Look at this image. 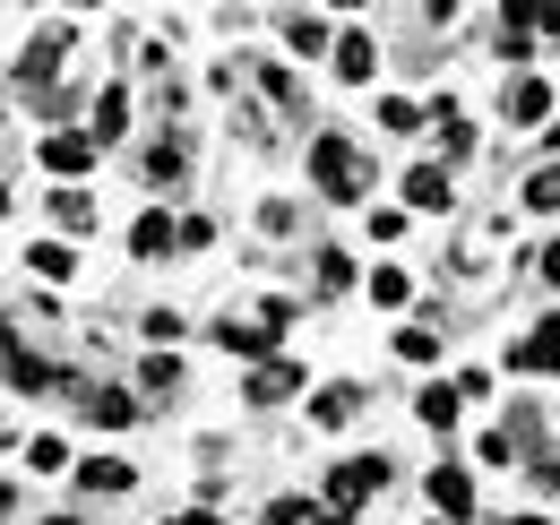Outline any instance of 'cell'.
Segmentation results:
<instances>
[{"label":"cell","instance_id":"obj_1","mask_svg":"<svg viewBox=\"0 0 560 525\" xmlns=\"http://www.w3.org/2000/svg\"><path fill=\"white\" fill-rule=\"evenodd\" d=\"M311 182H319V198H362L371 190V164H362V147L346 130H319L311 138Z\"/></svg>","mask_w":560,"mask_h":525},{"label":"cell","instance_id":"obj_2","mask_svg":"<svg viewBox=\"0 0 560 525\" xmlns=\"http://www.w3.org/2000/svg\"><path fill=\"white\" fill-rule=\"evenodd\" d=\"M380 474H388L380 457H346L337 474H328V500H337V517H346V509H362V500L380 491Z\"/></svg>","mask_w":560,"mask_h":525},{"label":"cell","instance_id":"obj_3","mask_svg":"<svg viewBox=\"0 0 560 525\" xmlns=\"http://www.w3.org/2000/svg\"><path fill=\"white\" fill-rule=\"evenodd\" d=\"M509 371H526V380L560 371V319H544L535 336H517V345H509Z\"/></svg>","mask_w":560,"mask_h":525},{"label":"cell","instance_id":"obj_4","mask_svg":"<svg viewBox=\"0 0 560 525\" xmlns=\"http://www.w3.org/2000/svg\"><path fill=\"white\" fill-rule=\"evenodd\" d=\"M431 509H440V517H475V474H466V465H440V474H431Z\"/></svg>","mask_w":560,"mask_h":525},{"label":"cell","instance_id":"obj_5","mask_svg":"<svg viewBox=\"0 0 560 525\" xmlns=\"http://www.w3.org/2000/svg\"><path fill=\"white\" fill-rule=\"evenodd\" d=\"M44 164H52V173H86V164H95V130H52L44 138Z\"/></svg>","mask_w":560,"mask_h":525},{"label":"cell","instance_id":"obj_6","mask_svg":"<svg viewBox=\"0 0 560 525\" xmlns=\"http://www.w3.org/2000/svg\"><path fill=\"white\" fill-rule=\"evenodd\" d=\"M173 242H182V224H173L164 207H155V215H139V224H130V250H139V259H164Z\"/></svg>","mask_w":560,"mask_h":525},{"label":"cell","instance_id":"obj_7","mask_svg":"<svg viewBox=\"0 0 560 525\" xmlns=\"http://www.w3.org/2000/svg\"><path fill=\"white\" fill-rule=\"evenodd\" d=\"M406 207L440 215V207H448V173H440V164H415V173H406Z\"/></svg>","mask_w":560,"mask_h":525},{"label":"cell","instance_id":"obj_8","mask_svg":"<svg viewBox=\"0 0 560 525\" xmlns=\"http://www.w3.org/2000/svg\"><path fill=\"white\" fill-rule=\"evenodd\" d=\"M78 482H86V491H130L139 465H130V457H86V465H78Z\"/></svg>","mask_w":560,"mask_h":525},{"label":"cell","instance_id":"obj_9","mask_svg":"<svg viewBox=\"0 0 560 525\" xmlns=\"http://www.w3.org/2000/svg\"><path fill=\"white\" fill-rule=\"evenodd\" d=\"M268 336H277V328H250V319H224V328H215V345H224V353H242V362H268Z\"/></svg>","mask_w":560,"mask_h":525},{"label":"cell","instance_id":"obj_10","mask_svg":"<svg viewBox=\"0 0 560 525\" xmlns=\"http://www.w3.org/2000/svg\"><path fill=\"white\" fill-rule=\"evenodd\" d=\"M457 405H466V388H448V380H431V388L415 396V413L431 422V431H448V422H457Z\"/></svg>","mask_w":560,"mask_h":525},{"label":"cell","instance_id":"obj_11","mask_svg":"<svg viewBox=\"0 0 560 525\" xmlns=\"http://www.w3.org/2000/svg\"><path fill=\"white\" fill-rule=\"evenodd\" d=\"M293 388H302L293 362H259V371H250V405H277V396H293Z\"/></svg>","mask_w":560,"mask_h":525},{"label":"cell","instance_id":"obj_12","mask_svg":"<svg viewBox=\"0 0 560 525\" xmlns=\"http://www.w3.org/2000/svg\"><path fill=\"white\" fill-rule=\"evenodd\" d=\"M26 267H35V276H44V284H70V276H78V259H70V242H35V250H26Z\"/></svg>","mask_w":560,"mask_h":525},{"label":"cell","instance_id":"obj_13","mask_svg":"<svg viewBox=\"0 0 560 525\" xmlns=\"http://www.w3.org/2000/svg\"><path fill=\"white\" fill-rule=\"evenodd\" d=\"M86 413H95L104 431H121V422H139V396H130V388H104V396H86Z\"/></svg>","mask_w":560,"mask_h":525},{"label":"cell","instance_id":"obj_14","mask_svg":"<svg viewBox=\"0 0 560 525\" xmlns=\"http://www.w3.org/2000/svg\"><path fill=\"white\" fill-rule=\"evenodd\" d=\"M509 113H517V121H544V113H552V86H544V78H517V86H509Z\"/></svg>","mask_w":560,"mask_h":525},{"label":"cell","instance_id":"obj_15","mask_svg":"<svg viewBox=\"0 0 560 525\" xmlns=\"http://www.w3.org/2000/svg\"><path fill=\"white\" fill-rule=\"evenodd\" d=\"M353 405H362V388H346V380H337V388H319L311 422H328V431H337V422H353Z\"/></svg>","mask_w":560,"mask_h":525},{"label":"cell","instance_id":"obj_16","mask_svg":"<svg viewBox=\"0 0 560 525\" xmlns=\"http://www.w3.org/2000/svg\"><path fill=\"white\" fill-rule=\"evenodd\" d=\"M371 69H380V52H371V35H346V44H337V78H353V86H362Z\"/></svg>","mask_w":560,"mask_h":525},{"label":"cell","instance_id":"obj_17","mask_svg":"<svg viewBox=\"0 0 560 525\" xmlns=\"http://www.w3.org/2000/svg\"><path fill=\"white\" fill-rule=\"evenodd\" d=\"M121 121H130V95H121V86H104V95H95V147H104V138H121Z\"/></svg>","mask_w":560,"mask_h":525},{"label":"cell","instance_id":"obj_18","mask_svg":"<svg viewBox=\"0 0 560 525\" xmlns=\"http://www.w3.org/2000/svg\"><path fill=\"white\" fill-rule=\"evenodd\" d=\"M52 215H61V233H86V224H95V198L86 190H52Z\"/></svg>","mask_w":560,"mask_h":525},{"label":"cell","instance_id":"obj_19","mask_svg":"<svg viewBox=\"0 0 560 525\" xmlns=\"http://www.w3.org/2000/svg\"><path fill=\"white\" fill-rule=\"evenodd\" d=\"M182 173V138H164V147H147V182H173Z\"/></svg>","mask_w":560,"mask_h":525},{"label":"cell","instance_id":"obj_20","mask_svg":"<svg viewBox=\"0 0 560 525\" xmlns=\"http://www.w3.org/2000/svg\"><path fill=\"white\" fill-rule=\"evenodd\" d=\"M526 207H544V215H560V164H552V173H535V182H526Z\"/></svg>","mask_w":560,"mask_h":525},{"label":"cell","instance_id":"obj_21","mask_svg":"<svg viewBox=\"0 0 560 525\" xmlns=\"http://www.w3.org/2000/svg\"><path fill=\"white\" fill-rule=\"evenodd\" d=\"M284 35H293V44H302V52H311V44H319V35H328V18H311V9H293V18H284Z\"/></svg>","mask_w":560,"mask_h":525},{"label":"cell","instance_id":"obj_22","mask_svg":"<svg viewBox=\"0 0 560 525\" xmlns=\"http://www.w3.org/2000/svg\"><path fill=\"white\" fill-rule=\"evenodd\" d=\"M371 302H388V311H397V302H406V276H397V267H371Z\"/></svg>","mask_w":560,"mask_h":525},{"label":"cell","instance_id":"obj_23","mask_svg":"<svg viewBox=\"0 0 560 525\" xmlns=\"http://www.w3.org/2000/svg\"><path fill=\"white\" fill-rule=\"evenodd\" d=\"M397 353H406V362H431V353H440V336H431V328H406V336H397Z\"/></svg>","mask_w":560,"mask_h":525},{"label":"cell","instance_id":"obj_24","mask_svg":"<svg viewBox=\"0 0 560 525\" xmlns=\"http://www.w3.org/2000/svg\"><path fill=\"white\" fill-rule=\"evenodd\" d=\"M268 525H311V500H293V491H284V500H268Z\"/></svg>","mask_w":560,"mask_h":525},{"label":"cell","instance_id":"obj_25","mask_svg":"<svg viewBox=\"0 0 560 525\" xmlns=\"http://www.w3.org/2000/svg\"><path fill=\"white\" fill-rule=\"evenodd\" d=\"M415 121H422V113L406 104V95H388V104H380V130H415Z\"/></svg>","mask_w":560,"mask_h":525},{"label":"cell","instance_id":"obj_26","mask_svg":"<svg viewBox=\"0 0 560 525\" xmlns=\"http://www.w3.org/2000/svg\"><path fill=\"white\" fill-rule=\"evenodd\" d=\"M70 457V448H61V440H26V465H35V474H52V465Z\"/></svg>","mask_w":560,"mask_h":525},{"label":"cell","instance_id":"obj_27","mask_svg":"<svg viewBox=\"0 0 560 525\" xmlns=\"http://www.w3.org/2000/svg\"><path fill=\"white\" fill-rule=\"evenodd\" d=\"M535 276H544V284H560V242L544 250V259H535Z\"/></svg>","mask_w":560,"mask_h":525},{"label":"cell","instance_id":"obj_28","mask_svg":"<svg viewBox=\"0 0 560 525\" xmlns=\"http://www.w3.org/2000/svg\"><path fill=\"white\" fill-rule=\"evenodd\" d=\"M164 525H215V517H208V509H190V517H164Z\"/></svg>","mask_w":560,"mask_h":525},{"label":"cell","instance_id":"obj_29","mask_svg":"<svg viewBox=\"0 0 560 525\" xmlns=\"http://www.w3.org/2000/svg\"><path fill=\"white\" fill-rule=\"evenodd\" d=\"M509 525H552V517H509Z\"/></svg>","mask_w":560,"mask_h":525},{"label":"cell","instance_id":"obj_30","mask_svg":"<svg viewBox=\"0 0 560 525\" xmlns=\"http://www.w3.org/2000/svg\"><path fill=\"white\" fill-rule=\"evenodd\" d=\"M311 525H353V517H311Z\"/></svg>","mask_w":560,"mask_h":525},{"label":"cell","instance_id":"obj_31","mask_svg":"<svg viewBox=\"0 0 560 525\" xmlns=\"http://www.w3.org/2000/svg\"><path fill=\"white\" fill-rule=\"evenodd\" d=\"M44 525H78V517H44Z\"/></svg>","mask_w":560,"mask_h":525}]
</instances>
